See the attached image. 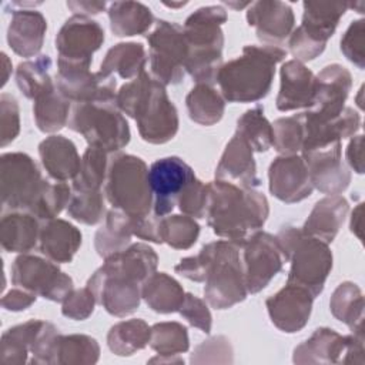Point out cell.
Instances as JSON below:
<instances>
[{
	"mask_svg": "<svg viewBox=\"0 0 365 365\" xmlns=\"http://www.w3.org/2000/svg\"><path fill=\"white\" fill-rule=\"evenodd\" d=\"M0 197L3 214L24 211L46 221L67 208L71 188L44 178L29 154L6 153L0 157Z\"/></svg>",
	"mask_w": 365,
	"mask_h": 365,
	"instance_id": "cell-1",
	"label": "cell"
},
{
	"mask_svg": "<svg viewBox=\"0 0 365 365\" xmlns=\"http://www.w3.org/2000/svg\"><path fill=\"white\" fill-rule=\"evenodd\" d=\"M158 265L155 251L144 244H130L104 259L88 278L87 287L110 315L123 318L135 312L141 301V285Z\"/></svg>",
	"mask_w": 365,
	"mask_h": 365,
	"instance_id": "cell-2",
	"label": "cell"
},
{
	"mask_svg": "<svg viewBox=\"0 0 365 365\" xmlns=\"http://www.w3.org/2000/svg\"><path fill=\"white\" fill-rule=\"evenodd\" d=\"M240 250V244L228 240L208 242L197 255L180 259L174 271L191 281L205 282L207 302L215 309H227L248 295Z\"/></svg>",
	"mask_w": 365,
	"mask_h": 365,
	"instance_id": "cell-3",
	"label": "cell"
},
{
	"mask_svg": "<svg viewBox=\"0 0 365 365\" xmlns=\"http://www.w3.org/2000/svg\"><path fill=\"white\" fill-rule=\"evenodd\" d=\"M208 187L205 217L215 235L242 245L264 227L269 205L262 192L224 180H214Z\"/></svg>",
	"mask_w": 365,
	"mask_h": 365,
	"instance_id": "cell-4",
	"label": "cell"
},
{
	"mask_svg": "<svg viewBox=\"0 0 365 365\" xmlns=\"http://www.w3.org/2000/svg\"><path fill=\"white\" fill-rule=\"evenodd\" d=\"M115 104L135 120L140 137L150 144L168 143L178 131V113L165 86L145 71L120 87Z\"/></svg>",
	"mask_w": 365,
	"mask_h": 365,
	"instance_id": "cell-5",
	"label": "cell"
},
{
	"mask_svg": "<svg viewBox=\"0 0 365 365\" xmlns=\"http://www.w3.org/2000/svg\"><path fill=\"white\" fill-rule=\"evenodd\" d=\"M287 57L278 46H244L241 56L222 64L217 81L228 103H255L264 98L272 86L275 66Z\"/></svg>",
	"mask_w": 365,
	"mask_h": 365,
	"instance_id": "cell-6",
	"label": "cell"
},
{
	"mask_svg": "<svg viewBox=\"0 0 365 365\" xmlns=\"http://www.w3.org/2000/svg\"><path fill=\"white\" fill-rule=\"evenodd\" d=\"M222 6H204L191 13L184 23V36L188 47L184 71L197 84H214L222 66L224 33L227 21Z\"/></svg>",
	"mask_w": 365,
	"mask_h": 365,
	"instance_id": "cell-7",
	"label": "cell"
},
{
	"mask_svg": "<svg viewBox=\"0 0 365 365\" xmlns=\"http://www.w3.org/2000/svg\"><path fill=\"white\" fill-rule=\"evenodd\" d=\"M285 259L291 262L288 284L305 288L318 297L332 269V252L327 242L309 237L301 228L287 225L275 235Z\"/></svg>",
	"mask_w": 365,
	"mask_h": 365,
	"instance_id": "cell-8",
	"label": "cell"
},
{
	"mask_svg": "<svg viewBox=\"0 0 365 365\" xmlns=\"http://www.w3.org/2000/svg\"><path fill=\"white\" fill-rule=\"evenodd\" d=\"M104 197L114 210L133 217L150 215L154 198L147 164L133 154H114L108 161Z\"/></svg>",
	"mask_w": 365,
	"mask_h": 365,
	"instance_id": "cell-9",
	"label": "cell"
},
{
	"mask_svg": "<svg viewBox=\"0 0 365 365\" xmlns=\"http://www.w3.org/2000/svg\"><path fill=\"white\" fill-rule=\"evenodd\" d=\"M67 127L84 137L91 147L108 154L117 153L130 143V127L115 101L74 103Z\"/></svg>",
	"mask_w": 365,
	"mask_h": 365,
	"instance_id": "cell-10",
	"label": "cell"
},
{
	"mask_svg": "<svg viewBox=\"0 0 365 365\" xmlns=\"http://www.w3.org/2000/svg\"><path fill=\"white\" fill-rule=\"evenodd\" d=\"M302 23L288 37V48L295 60L304 63L317 58L335 33L348 3L304 1Z\"/></svg>",
	"mask_w": 365,
	"mask_h": 365,
	"instance_id": "cell-11",
	"label": "cell"
},
{
	"mask_svg": "<svg viewBox=\"0 0 365 365\" xmlns=\"http://www.w3.org/2000/svg\"><path fill=\"white\" fill-rule=\"evenodd\" d=\"M147 41L151 77L163 86L181 83L188 54L182 27L174 21L157 20Z\"/></svg>",
	"mask_w": 365,
	"mask_h": 365,
	"instance_id": "cell-12",
	"label": "cell"
},
{
	"mask_svg": "<svg viewBox=\"0 0 365 365\" xmlns=\"http://www.w3.org/2000/svg\"><path fill=\"white\" fill-rule=\"evenodd\" d=\"M11 282L53 302H63L74 289L71 277L63 272L57 262L31 254H21L14 259Z\"/></svg>",
	"mask_w": 365,
	"mask_h": 365,
	"instance_id": "cell-13",
	"label": "cell"
},
{
	"mask_svg": "<svg viewBox=\"0 0 365 365\" xmlns=\"http://www.w3.org/2000/svg\"><path fill=\"white\" fill-rule=\"evenodd\" d=\"M242 271L248 294L264 289L287 262L275 235L264 231L252 234L242 245Z\"/></svg>",
	"mask_w": 365,
	"mask_h": 365,
	"instance_id": "cell-14",
	"label": "cell"
},
{
	"mask_svg": "<svg viewBox=\"0 0 365 365\" xmlns=\"http://www.w3.org/2000/svg\"><path fill=\"white\" fill-rule=\"evenodd\" d=\"M57 90L74 103H110L115 101L117 81L100 70L93 73L88 66L57 63Z\"/></svg>",
	"mask_w": 365,
	"mask_h": 365,
	"instance_id": "cell-15",
	"label": "cell"
},
{
	"mask_svg": "<svg viewBox=\"0 0 365 365\" xmlns=\"http://www.w3.org/2000/svg\"><path fill=\"white\" fill-rule=\"evenodd\" d=\"M104 43V29L90 17L73 14L56 36L57 63L91 66L93 54Z\"/></svg>",
	"mask_w": 365,
	"mask_h": 365,
	"instance_id": "cell-16",
	"label": "cell"
},
{
	"mask_svg": "<svg viewBox=\"0 0 365 365\" xmlns=\"http://www.w3.org/2000/svg\"><path fill=\"white\" fill-rule=\"evenodd\" d=\"M194 177V170L180 157L171 155L155 160L148 168L154 215H168L177 205L180 194Z\"/></svg>",
	"mask_w": 365,
	"mask_h": 365,
	"instance_id": "cell-17",
	"label": "cell"
},
{
	"mask_svg": "<svg viewBox=\"0 0 365 365\" xmlns=\"http://www.w3.org/2000/svg\"><path fill=\"white\" fill-rule=\"evenodd\" d=\"M301 157L307 164L314 188L328 195L341 194L348 188L351 171L342 161L341 141L304 151Z\"/></svg>",
	"mask_w": 365,
	"mask_h": 365,
	"instance_id": "cell-18",
	"label": "cell"
},
{
	"mask_svg": "<svg viewBox=\"0 0 365 365\" xmlns=\"http://www.w3.org/2000/svg\"><path fill=\"white\" fill-rule=\"evenodd\" d=\"M351 88L352 76L346 67L338 63L325 66L315 76L314 101L307 111L319 120L336 117L345 108Z\"/></svg>",
	"mask_w": 365,
	"mask_h": 365,
	"instance_id": "cell-19",
	"label": "cell"
},
{
	"mask_svg": "<svg viewBox=\"0 0 365 365\" xmlns=\"http://www.w3.org/2000/svg\"><path fill=\"white\" fill-rule=\"evenodd\" d=\"M268 181L271 194L287 204L299 202L314 191L307 164L298 154L274 158L268 168Z\"/></svg>",
	"mask_w": 365,
	"mask_h": 365,
	"instance_id": "cell-20",
	"label": "cell"
},
{
	"mask_svg": "<svg viewBox=\"0 0 365 365\" xmlns=\"http://www.w3.org/2000/svg\"><path fill=\"white\" fill-rule=\"evenodd\" d=\"M314 297L302 287L288 284L267 298L265 305L271 322L287 334L301 331L312 312Z\"/></svg>",
	"mask_w": 365,
	"mask_h": 365,
	"instance_id": "cell-21",
	"label": "cell"
},
{
	"mask_svg": "<svg viewBox=\"0 0 365 365\" xmlns=\"http://www.w3.org/2000/svg\"><path fill=\"white\" fill-rule=\"evenodd\" d=\"M247 21L255 29L257 37L268 44H282L294 30V11L291 6L279 0L252 1L247 10Z\"/></svg>",
	"mask_w": 365,
	"mask_h": 365,
	"instance_id": "cell-22",
	"label": "cell"
},
{
	"mask_svg": "<svg viewBox=\"0 0 365 365\" xmlns=\"http://www.w3.org/2000/svg\"><path fill=\"white\" fill-rule=\"evenodd\" d=\"M304 125V143L301 153L327 147L342 138L354 137L361 127V115L351 107H345L336 117L319 120L308 111L301 113Z\"/></svg>",
	"mask_w": 365,
	"mask_h": 365,
	"instance_id": "cell-23",
	"label": "cell"
},
{
	"mask_svg": "<svg viewBox=\"0 0 365 365\" xmlns=\"http://www.w3.org/2000/svg\"><path fill=\"white\" fill-rule=\"evenodd\" d=\"M281 86L275 100L279 111L298 108L309 110L314 101L315 74L301 61L288 60L279 70Z\"/></svg>",
	"mask_w": 365,
	"mask_h": 365,
	"instance_id": "cell-24",
	"label": "cell"
},
{
	"mask_svg": "<svg viewBox=\"0 0 365 365\" xmlns=\"http://www.w3.org/2000/svg\"><path fill=\"white\" fill-rule=\"evenodd\" d=\"M215 180H224L251 188L259 185L254 150L242 137L235 133L227 143L224 153L217 164Z\"/></svg>",
	"mask_w": 365,
	"mask_h": 365,
	"instance_id": "cell-25",
	"label": "cell"
},
{
	"mask_svg": "<svg viewBox=\"0 0 365 365\" xmlns=\"http://www.w3.org/2000/svg\"><path fill=\"white\" fill-rule=\"evenodd\" d=\"M47 31V20L37 10H13L7 27V43L21 57H34L40 53Z\"/></svg>",
	"mask_w": 365,
	"mask_h": 365,
	"instance_id": "cell-26",
	"label": "cell"
},
{
	"mask_svg": "<svg viewBox=\"0 0 365 365\" xmlns=\"http://www.w3.org/2000/svg\"><path fill=\"white\" fill-rule=\"evenodd\" d=\"M81 232L71 222L61 218L41 221L38 251L46 258L66 264L71 262L81 245Z\"/></svg>",
	"mask_w": 365,
	"mask_h": 365,
	"instance_id": "cell-27",
	"label": "cell"
},
{
	"mask_svg": "<svg viewBox=\"0 0 365 365\" xmlns=\"http://www.w3.org/2000/svg\"><path fill=\"white\" fill-rule=\"evenodd\" d=\"M38 155L46 173L54 181L74 180L81 165L76 144L64 135L46 137L38 144Z\"/></svg>",
	"mask_w": 365,
	"mask_h": 365,
	"instance_id": "cell-28",
	"label": "cell"
},
{
	"mask_svg": "<svg viewBox=\"0 0 365 365\" xmlns=\"http://www.w3.org/2000/svg\"><path fill=\"white\" fill-rule=\"evenodd\" d=\"M346 335L322 327L294 349L295 364H344Z\"/></svg>",
	"mask_w": 365,
	"mask_h": 365,
	"instance_id": "cell-29",
	"label": "cell"
},
{
	"mask_svg": "<svg viewBox=\"0 0 365 365\" xmlns=\"http://www.w3.org/2000/svg\"><path fill=\"white\" fill-rule=\"evenodd\" d=\"M349 211L348 201L336 194L321 198L301 227L302 232L327 244L332 242Z\"/></svg>",
	"mask_w": 365,
	"mask_h": 365,
	"instance_id": "cell-30",
	"label": "cell"
},
{
	"mask_svg": "<svg viewBox=\"0 0 365 365\" xmlns=\"http://www.w3.org/2000/svg\"><path fill=\"white\" fill-rule=\"evenodd\" d=\"M40 220L30 212H6L0 221V244L7 252L27 254L38 245Z\"/></svg>",
	"mask_w": 365,
	"mask_h": 365,
	"instance_id": "cell-31",
	"label": "cell"
},
{
	"mask_svg": "<svg viewBox=\"0 0 365 365\" xmlns=\"http://www.w3.org/2000/svg\"><path fill=\"white\" fill-rule=\"evenodd\" d=\"M185 292L180 282L167 272H154L141 285V298L158 314L178 312Z\"/></svg>",
	"mask_w": 365,
	"mask_h": 365,
	"instance_id": "cell-32",
	"label": "cell"
},
{
	"mask_svg": "<svg viewBox=\"0 0 365 365\" xmlns=\"http://www.w3.org/2000/svg\"><path fill=\"white\" fill-rule=\"evenodd\" d=\"M107 13L110 29L117 37L144 34L154 24L151 10L140 1H113Z\"/></svg>",
	"mask_w": 365,
	"mask_h": 365,
	"instance_id": "cell-33",
	"label": "cell"
},
{
	"mask_svg": "<svg viewBox=\"0 0 365 365\" xmlns=\"http://www.w3.org/2000/svg\"><path fill=\"white\" fill-rule=\"evenodd\" d=\"M145 63L147 51L141 43H118L106 53L100 71L106 76L117 74L124 80H133L144 73Z\"/></svg>",
	"mask_w": 365,
	"mask_h": 365,
	"instance_id": "cell-34",
	"label": "cell"
},
{
	"mask_svg": "<svg viewBox=\"0 0 365 365\" xmlns=\"http://www.w3.org/2000/svg\"><path fill=\"white\" fill-rule=\"evenodd\" d=\"M43 325V319H30L4 331L0 341V362L13 365L27 362V356Z\"/></svg>",
	"mask_w": 365,
	"mask_h": 365,
	"instance_id": "cell-35",
	"label": "cell"
},
{
	"mask_svg": "<svg viewBox=\"0 0 365 365\" xmlns=\"http://www.w3.org/2000/svg\"><path fill=\"white\" fill-rule=\"evenodd\" d=\"M131 215L113 208L106 215L104 227L96 232L94 248L97 254L106 259L127 248L131 242Z\"/></svg>",
	"mask_w": 365,
	"mask_h": 365,
	"instance_id": "cell-36",
	"label": "cell"
},
{
	"mask_svg": "<svg viewBox=\"0 0 365 365\" xmlns=\"http://www.w3.org/2000/svg\"><path fill=\"white\" fill-rule=\"evenodd\" d=\"M100 358L98 342L84 334L56 336L51 348L50 364L58 365H77V364H96Z\"/></svg>",
	"mask_w": 365,
	"mask_h": 365,
	"instance_id": "cell-37",
	"label": "cell"
},
{
	"mask_svg": "<svg viewBox=\"0 0 365 365\" xmlns=\"http://www.w3.org/2000/svg\"><path fill=\"white\" fill-rule=\"evenodd\" d=\"M190 118L200 125L217 124L225 111V100L211 84H195L185 97Z\"/></svg>",
	"mask_w": 365,
	"mask_h": 365,
	"instance_id": "cell-38",
	"label": "cell"
},
{
	"mask_svg": "<svg viewBox=\"0 0 365 365\" xmlns=\"http://www.w3.org/2000/svg\"><path fill=\"white\" fill-rule=\"evenodd\" d=\"M51 66L53 61L47 54L26 60L17 66L16 84L24 97L34 101L40 96L56 88V81H53L50 76Z\"/></svg>",
	"mask_w": 365,
	"mask_h": 365,
	"instance_id": "cell-39",
	"label": "cell"
},
{
	"mask_svg": "<svg viewBox=\"0 0 365 365\" xmlns=\"http://www.w3.org/2000/svg\"><path fill=\"white\" fill-rule=\"evenodd\" d=\"M151 327L144 319L133 318L113 325L107 334L110 351L118 356H130L144 349L150 342Z\"/></svg>",
	"mask_w": 365,
	"mask_h": 365,
	"instance_id": "cell-40",
	"label": "cell"
},
{
	"mask_svg": "<svg viewBox=\"0 0 365 365\" xmlns=\"http://www.w3.org/2000/svg\"><path fill=\"white\" fill-rule=\"evenodd\" d=\"M332 315L354 331H364V297L361 288L349 281L341 282L331 299Z\"/></svg>",
	"mask_w": 365,
	"mask_h": 365,
	"instance_id": "cell-41",
	"label": "cell"
},
{
	"mask_svg": "<svg viewBox=\"0 0 365 365\" xmlns=\"http://www.w3.org/2000/svg\"><path fill=\"white\" fill-rule=\"evenodd\" d=\"M71 101L67 100L57 87L34 100L33 117L37 128L43 133L53 134L60 131L68 123Z\"/></svg>",
	"mask_w": 365,
	"mask_h": 365,
	"instance_id": "cell-42",
	"label": "cell"
},
{
	"mask_svg": "<svg viewBox=\"0 0 365 365\" xmlns=\"http://www.w3.org/2000/svg\"><path fill=\"white\" fill-rule=\"evenodd\" d=\"M235 134L242 137L257 153H265L272 147V124L264 115L261 104L247 110L238 118Z\"/></svg>",
	"mask_w": 365,
	"mask_h": 365,
	"instance_id": "cell-43",
	"label": "cell"
},
{
	"mask_svg": "<svg viewBox=\"0 0 365 365\" xmlns=\"http://www.w3.org/2000/svg\"><path fill=\"white\" fill-rule=\"evenodd\" d=\"M148 345L160 356H175L184 354L190 348L187 327L180 322H157L151 327Z\"/></svg>",
	"mask_w": 365,
	"mask_h": 365,
	"instance_id": "cell-44",
	"label": "cell"
},
{
	"mask_svg": "<svg viewBox=\"0 0 365 365\" xmlns=\"http://www.w3.org/2000/svg\"><path fill=\"white\" fill-rule=\"evenodd\" d=\"M200 235L198 222L188 215L160 217V240L175 250L191 248Z\"/></svg>",
	"mask_w": 365,
	"mask_h": 365,
	"instance_id": "cell-45",
	"label": "cell"
},
{
	"mask_svg": "<svg viewBox=\"0 0 365 365\" xmlns=\"http://www.w3.org/2000/svg\"><path fill=\"white\" fill-rule=\"evenodd\" d=\"M108 153L88 145L81 157V165L73 180L74 190H100L107 177Z\"/></svg>",
	"mask_w": 365,
	"mask_h": 365,
	"instance_id": "cell-46",
	"label": "cell"
},
{
	"mask_svg": "<svg viewBox=\"0 0 365 365\" xmlns=\"http://www.w3.org/2000/svg\"><path fill=\"white\" fill-rule=\"evenodd\" d=\"M67 212L76 221L86 225L98 224L104 214V194L100 190H74L67 204Z\"/></svg>",
	"mask_w": 365,
	"mask_h": 365,
	"instance_id": "cell-47",
	"label": "cell"
},
{
	"mask_svg": "<svg viewBox=\"0 0 365 365\" xmlns=\"http://www.w3.org/2000/svg\"><path fill=\"white\" fill-rule=\"evenodd\" d=\"M304 143V125L301 114L277 118L272 123V145L281 155H292L301 151Z\"/></svg>",
	"mask_w": 365,
	"mask_h": 365,
	"instance_id": "cell-48",
	"label": "cell"
},
{
	"mask_svg": "<svg viewBox=\"0 0 365 365\" xmlns=\"http://www.w3.org/2000/svg\"><path fill=\"white\" fill-rule=\"evenodd\" d=\"M210 187L194 177L182 190L177 200V205L184 215L192 218H204L208 208Z\"/></svg>",
	"mask_w": 365,
	"mask_h": 365,
	"instance_id": "cell-49",
	"label": "cell"
},
{
	"mask_svg": "<svg viewBox=\"0 0 365 365\" xmlns=\"http://www.w3.org/2000/svg\"><path fill=\"white\" fill-rule=\"evenodd\" d=\"M232 346L230 339L224 335L211 336L210 339L201 342L191 355V364H231L232 358Z\"/></svg>",
	"mask_w": 365,
	"mask_h": 365,
	"instance_id": "cell-50",
	"label": "cell"
},
{
	"mask_svg": "<svg viewBox=\"0 0 365 365\" xmlns=\"http://www.w3.org/2000/svg\"><path fill=\"white\" fill-rule=\"evenodd\" d=\"M365 20H354L341 37L342 54L358 68L365 67Z\"/></svg>",
	"mask_w": 365,
	"mask_h": 365,
	"instance_id": "cell-51",
	"label": "cell"
},
{
	"mask_svg": "<svg viewBox=\"0 0 365 365\" xmlns=\"http://www.w3.org/2000/svg\"><path fill=\"white\" fill-rule=\"evenodd\" d=\"M20 133V110L17 100L7 93L0 96V145L6 147Z\"/></svg>",
	"mask_w": 365,
	"mask_h": 365,
	"instance_id": "cell-52",
	"label": "cell"
},
{
	"mask_svg": "<svg viewBox=\"0 0 365 365\" xmlns=\"http://www.w3.org/2000/svg\"><path fill=\"white\" fill-rule=\"evenodd\" d=\"M96 304L97 301L94 294L86 285L84 288L73 289L67 295V298L61 302V314L74 321H84L93 314Z\"/></svg>",
	"mask_w": 365,
	"mask_h": 365,
	"instance_id": "cell-53",
	"label": "cell"
},
{
	"mask_svg": "<svg viewBox=\"0 0 365 365\" xmlns=\"http://www.w3.org/2000/svg\"><path fill=\"white\" fill-rule=\"evenodd\" d=\"M178 312L184 319L188 321L190 325L201 329L205 334H210L212 327V315L205 301L191 292H185L182 305L180 307Z\"/></svg>",
	"mask_w": 365,
	"mask_h": 365,
	"instance_id": "cell-54",
	"label": "cell"
},
{
	"mask_svg": "<svg viewBox=\"0 0 365 365\" xmlns=\"http://www.w3.org/2000/svg\"><path fill=\"white\" fill-rule=\"evenodd\" d=\"M37 299V295L34 292H30L23 288H13L1 298V307L7 311L19 312L27 309L30 305H33Z\"/></svg>",
	"mask_w": 365,
	"mask_h": 365,
	"instance_id": "cell-55",
	"label": "cell"
},
{
	"mask_svg": "<svg viewBox=\"0 0 365 365\" xmlns=\"http://www.w3.org/2000/svg\"><path fill=\"white\" fill-rule=\"evenodd\" d=\"M362 148H364V135L358 134L354 135L352 140L349 141L346 151H345V158L348 165L356 173L362 174L364 173V155H362Z\"/></svg>",
	"mask_w": 365,
	"mask_h": 365,
	"instance_id": "cell-56",
	"label": "cell"
},
{
	"mask_svg": "<svg viewBox=\"0 0 365 365\" xmlns=\"http://www.w3.org/2000/svg\"><path fill=\"white\" fill-rule=\"evenodd\" d=\"M67 7L77 16H91L101 13L106 7V1H91V0H70L66 3Z\"/></svg>",
	"mask_w": 365,
	"mask_h": 365,
	"instance_id": "cell-57",
	"label": "cell"
},
{
	"mask_svg": "<svg viewBox=\"0 0 365 365\" xmlns=\"http://www.w3.org/2000/svg\"><path fill=\"white\" fill-rule=\"evenodd\" d=\"M351 232L356 235L358 240H362V204L359 202L354 211H352V217H351V224H349Z\"/></svg>",
	"mask_w": 365,
	"mask_h": 365,
	"instance_id": "cell-58",
	"label": "cell"
},
{
	"mask_svg": "<svg viewBox=\"0 0 365 365\" xmlns=\"http://www.w3.org/2000/svg\"><path fill=\"white\" fill-rule=\"evenodd\" d=\"M1 61H3V77H1V87L7 83L9 76L11 73V61L9 60L6 53H1Z\"/></svg>",
	"mask_w": 365,
	"mask_h": 365,
	"instance_id": "cell-59",
	"label": "cell"
},
{
	"mask_svg": "<svg viewBox=\"0 0 365 365\" xmlns=\"http://www.w3.org/2000/svg\"><path fill=\"white\" fill-rule=\"evenodd\" d=\"M252 1H224V4H227L228 7H232L234 10H241L244 7H248Z\"/></svg>",
	"mask_w": 365,
	"mask_h": 365,
	"instance_id": "cell-60",
	"label": "cell"
},
{
	"mask_svg": "<svg viewBox=\"0 0 365 365\" xmlns=\"http://www.w3.org/2000/svg\"><path fill=\"white\" fill-rule=\"evenodd\" d=\"M163 4L164 6H167V7H171V9H178V7H182V6H185L187 4V1H180V3H168V1H163Z\"/></svg>",
	"mask_w": 365,
	"mask_h": 365,
	"instance_id": "cell-61",
	"label": "cell"
},
{
	"mask_svg": "<svg viewBox=\"0 0 365 365\" xmlns=\"http://www.w3.org/2000/svg\"><path fill=\"white\" fill-rule=\"evenodd\" d=\"M362 91H364V87H361V88H359V91H358V98H356V103H358L359 108H362V107H364V106H362V101H361V96H362Z\"/></svg>",
	"mask_w": 365,
	"mask_h": 365,
	"instance_id": "cell-62",
	"label": "cell"
}]
</instances>
